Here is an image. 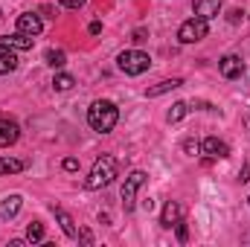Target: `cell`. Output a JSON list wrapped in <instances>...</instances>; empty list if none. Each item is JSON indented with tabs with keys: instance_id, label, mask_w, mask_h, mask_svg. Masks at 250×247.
Instances as JSON below:
<instances>
[{
	"instance_id": "obj_15",
	"label": "cell",
	"mask_w": 250,
	"mask_h": 247,
	"mask_svg": "<svg viewBox=\"0 0 250 247\" xmlns=\"http://www.w3.org/2000/svg\"><path fill=\"white\" fill-rule=\"evenodd\" d=\"M53 212H56V218H59V224H62V230H64V236L67 239H79V230H76V224H73V218L64 212L62 206H53Z\"/></svg>"
},
{
	"instance_id": "obj_1",
	"label": "cell",
	"mask_w": 250,
	"mask_h": 247,
	"mask_svg": "<svg viewBox=\"0 0 250 247\" xmlns=\"http://www.w3.org/2000/svg\"><path fill=\"white\" fill-rule=\"evenodd\" d=\"M117 120H120V111H117V105L111 99H96L87 108V125L93 131H99V134H111Z\"/></svg>"
},
{
	"instance_id": "obj_20",
	"label": "cell",
	"mask_w": 250,
	"mask_h": 247,
	"mask_svg": "<svg viewBox=\"0 0 250 247\" xmlns=\"http://www.w3.org/2000/svg\"><path fill=\"white\" fill-rule=\"evenodd\" d=\"M187 111H189V105H187V102H175V105L169 108L166 120H169V123H181V120L187 117Z\"/></svg>"
},
{
	"instance_id": "obj_13",
	"label": "cell",
	"mask_w": 250,
	"mask_h": 247,
	"mask_svg": "<svg viewBox=\"0 0 250 247\" xmlns=\"http://www.w3.org/2000/svg\"><path fill=\"white\" fill-rule=\"evenodd\" d=\"M18 137H21L18 123H12V120H0V148L15 145V143H18Z\"/></svg>"
},
{
	"instance_id": "obj_21",
	"label": "cell",
	"mask_w": 250,
	"mask_h": 247,
	"mask_svg": "<svg viewBox=\"0 0 250 247\" xmlns=\"http://www.w3.org/2000/svg\"><path fill=\"white\" fill-rule=\"evenodd\" d=\"M73 84H76V79L70 73H56V79H53V87L56 90H70Z\"/></svg>"
},
{
	"instance_id": "obj_19",
	"label": "cell",
	"mask_w": 250,
	"mask_h": 247,
	"mask_svg": "<svg viewBox=\"0 0 250 247\" xmlns=\"http://www.w3.org/2000/svg\"><path fill=\"white\" fill-rule=\"evenodd\" d=\"M44 62L50 64V67H56V70H62L64 64H67V56H64L62 50H47L44 53Z\"/></svg>"
},
{
	"instance_id": "obj_2",
	"label": "cell",
	"mask_w": 250,
	"mask_h": 247,
	"mask_svg": "<svg viewBox=\"0 0 250 247\" xmlns=\"http://www.w3.org/2000/svg\"><path fill=\"white\" fill-rule=\"evenodd\" d=\"M114 178H117V160H114L111 154H102V157L93 163V169H90L84 186H87V189H102V186L114 184Z\"/></svg>"
},
{
	"instance_id": "obj_6",
	"label": "cell",
	"mask_w": 250,
	"mask_h": 247,
	"mask_svg": "<svg viewBox=\"0 0 250 247\" xmlns=\"http://www.w3.org/2000/svg\"><path fill=\"white\" fill-rule=\"evenodd\" d=\"M41 29H44L41 15H35V12H23V15H18V32L35 38V35H41Z\"/></svg>"
},
{
	"instance_id": "obj_8",
	"label": "cell",
	"mask_w": 250,
	"mask_h": 247,
	"mask_svg": "<svg viewBox=\"0 0 250 247\" xmlns=\"http://www.w3.org/2000/svg\"><path fill=\"white\" fill-rule=\"evenodd\" d=\"M218 70H221L224 79H242V73H245V62H242L239 56H224V59L218 62Z\"/></svg>"
},
{
	"instance_id": "obj_30",
	"label": "cell",
	"mask_w": 250,
	"mask_h": 247,
	"mask_svg": "<svg viewBox=\"0 0 250 247\" xmlns=\"http://www.w3.org/2000/svg\"><path fill=\"white\" fill-rule=\"evenodd\" d=\"M248 206H250V195H248Z\"/></svg>"
},
{
	"instance_id": "obj_12",
	"label": "cell",
	"mask_w": 250,
	"mask_h": 247,
	"mask_svg": "<svg viewBox=\"0 0 250 247\" xmlns=\"http://www.w3.org/2000/svg\"><path fill=\"white\" fill-rule=\"evenodd\" d=\"M21 206H23V198H21V195L3 198V201H0V218H3V221H12V218L21 212Z\"/></svg>"
},
{
	"instance_id": "obj_24",
	"label": "cell",
	"mask_w": 250,
	"mask_h": 247,
	"mask_svg": "<svg viewBox=\"0 0 250 247\" xmlns=\"http://www.w3.org/2000/svg\"><path fill=\"white\" fill-rule=\"evenodd\" d=\"M175 227H178V239H181V242H187V239H189V230H187V224H184V218H181Z\"/></svg>"
},
{
	"instance_id": "obj_9",
	"label": "cell",
	"mask_w": 250,
	"mask_h": 247,
	"mask_svg": "<svg viewBox=\"0 0 250 247\" xmlns=\"http://www.w3.org/2000/svg\"><path fill=\"white\" fill-rule=\"evenodd\" d=\"M35 38L32 35H23V32H15V35H0V47H9V50H32Z\"/></svg>"
},
{
	"instance_id": "obj_29",
	"label": "cell",
	"mask_w": 250,
	"mask_h": 247,
	"mask_svg": "<svg viewBox=\"0 0 250 247\" xmlns=\"http://www.w3.org/2000/svg\"><path fill=\"white\" fill-rule=\"evenodd\" d=\"M99 32H102V23H99V21H93V23H90V35H99Z\"/></svg>"
},
{
	"instance_id": "obj_27",
	"label": "cell",
	"mask_w": 250,
	"mask_h": 247,
	"mask_svg": "<svg viewBox=\"0 0 250 247\" xmlns=\"http://www.w3.org/2000/svg\"><path fill=\"white\" fill-rule=\"evenodd\" d=\"M79 239H82L84 245H93V236H90V230H82V233H79Z\"/></svg>"
},
{
	"instance_id": "obj_25",
	"label": "cell",
	"mask_w": 250,
	"mask_h": 247,
	"mask_svg": "<svg viewBox=\"0 0 250 247\" xmlns=\"http://www.w3.org/2000/svg\"><path fill=\"white\" fill-rule=\"evenodd\" d=\"M239 181H242V184L250 181V160H245V166H242V172H239Z\"/></svg>"
},
{
	"instance_id": "obj_14",
	"label": "cell",
	"mask_w": 250,
	"mask_h": 247,
	"mask_svg": "<svg viewBox=\"0 0 250 247\" xmlns=\"http://www.w3.org/2000/svg\"><path fill=\"white\" fill-rule=\"evenodd\" d=\"M15 53H18V50L0 47V76H6V73L18 70V56H15Z\"/></svg>"
},
{
	"instance_id": "obj_4",
	"label": "cell",
	"mask_w": 250,
	"mask_h": 247,
	"mask_svg": "<svg viewBox=\"0 0 250 247\" xmlns=\"http://www.w3.org/2000/svg\"><path fill=\"white\" fill-rule=\"evenodd\" d=\"M207 32H209V26H207L204 18H189V21L181 23V29H178V41L181 44H198V41L207 38Z\"/></svg>"
},
{
	"instance_id": "obj_5",
	"label": "cell",
	"mask_w": 250,
	"mask_h": 247,
	"mask_svg": "<svg viewBox=\"0 0 250 247\" xmlns=\"http://www.w3.org/2000/svg\"><path fill=\"white\" fill-rule=\"evenodd\" d=\"M146 184V172H140V169H134L128 178H125L123 184V206L125 212H134V206H137V192L143 189Z\"/></svg>"
},
{
	"instance_id": "obj_16",
	"label": "cell",
	"mask_w": 250,
	"mask_h": 247,
	"mask_svg": "<svg viewBox=\"0 0 250 247\" xmlns=\"http://www.w3.org/2000/svg\"><path fill=\"white\" fill-rule=\"evenodd\" d=\"M181 84H184V79H166V82H160V84L148 87V90H146V96H148V99H154V96L169 93V90H175V87H181Z\"/></svg>"
},
{
	"instance_id": "obj_10",
	"label": "cell",
	"mask_w": 250,
	"mask_h": 247,
	"mask_svg": "<svg viewBox=\"0 0 250 247\" xmlns=\"http://www.w3.org/2000/svg\"><path fill=\"white\" fill-rule=\"evenodd\" d=\"M201 151H204L207 157H227V154H230V145H227L224 140H218V137H207V140L201 143Z\"/></svg>"
},
{
	"instance_id": "obj_17",
	"label": "cell",
	"mask_w": 250,
	"mask_h": 247,
	"mask_svg": "<svg viewBox=\"0 0 250 247\" xmlns=\"http://www.w3.org/2000/svg\"><path fill=\"white\" fill-rule=\"evenodd\" d=\"M18 172H23V160L0 157V175H18Z\"/></svg>"
},
{
	"instance_id": "obj_18",
	"label": "cell",
	"mask_w": 250,
	"mask_h": 247,
	"mask_svg": "<svg viewBox=\"0 0 250 247\" xmlns=\"http://www.w3.org/2000/svg\"><path fill=\"white\" fill-rule=\"evenodd\" d=\"M26 242H32V245L44 242V224H41V221H32V224H26Z\"/></svg>"
},
{
	"instance_id": "obj_26",
	"label": "cell",
	"mask_w": 250,
	"mask_h": 247,
	"mask_svg": "<svg viewBox=\"0 0 250 247\" xmlns=\"http://www.w3.org/2000/svg\"><path fill=\"white\" fill-rule=\"evenodd\" d=\"M59 3H62V6H67V9H82L87 0H59Z\"/></svg>"
},
{
	"instance_id": "obj_23",
	"label": "cell",
	"mask_w": 250,
	"mask_h": 247,
	"mask_svg": "<svg viewBox=\"0 0 250 247\" xmlns=\"http://www.w3.org/2000/svg\"><path fill=\"white\" fill-rule=\"evenodd\" d=\"M184 151H187V154H192V157H195V154L201 151V145H198L195 140H187V143H184Z\"/></svg>"
},
{
	"instance_id": "obj_28",
	"label": "cell",
	"mask_w": 250,
	"mask_h": 247,
	"mask_svg": "<svg viewBox=\"0 0 250 247\" xmlns=\"http://www.w3.org/2000/svg\"><path fill=\"white\" fill-rule=\"evenodd\" d=\"M242 18H245V12H242V9H236V12H233V15H230V21H233V23H239V21H242Z\"/></svg>"
},
{
	"instance_id": "obj_11",
	"label": "cell",
	"mask_w": 250,
	"mask_h": 247,
	"mask_svg": "<svg viewBox=\"0 0 250 247\" xmlns=\"http://www.w3.org/2000/svg\"><path fill=\"white\" fill-rule=\"evenodd\" d=\"M181 218H184V206H181L178 201H166V206H163V212H160V224H163V227H175Z\"/></svg>"
},
{
	"instance_id": "obj_3",
	"label": "cell",
	"mask_w": 250,
	"mask_h": 247,
	"mask_svg": "<svg viewBox=\"0 0 250 247\" xmlns=\"http://www.w3.org/2000/svg\"><path fill=\"white\" fill-rule=\"evenodd\" d=\"M117 67L123 70L125 76H140V73H146L151 67V59L143 50H123L117 56Z\"/></svg>"
},
{
	"instance_id": "obj_22",
	"label": "cell",
	"mask_w": 250,
	"mask_h": 247,
	"mask_svg": "<svg viewBox=\"0 0 250 247\" xmlns=\"http://www.w3.org/2000/svg\"><path fill=\"white\" fill-rule=\"evenodd\" d=\"M64 172H79V160L76 157H64Z\"/></svg>"
},
{
	"instance_id": "obj_7",
	"label": "cell",
	"mask_w": 250,
	"mask_h": 247,
	"mask_svg": "<svg viewBox=\"0 0 250 247\" xmlns=\"http://www.w3.org/2000/svg\"><path fill=\"white\" fill-rule=\"evenodd\" d=\"M192 12H195V18L212 21L221 12V0H192Z\"/></svg>"
}]
</instances>
